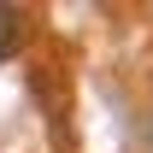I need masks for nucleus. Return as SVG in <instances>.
<instances>
[{
	"mask_svg": "<svg viewBox=\"0 0 153 153\" xmlns=\"http://www.w3.org/2000/svg\"><path fill=\"white\" fill-rule=\"evenodd\" d=\"M18 36H24V12L18 6H0V65L18 53Z\"/></svg>",
	"mask_w": 153,
	"mask_h": 153,
	"instance_id": "nucleus-1",
	"label": "nucleus"
}]
</instances>
